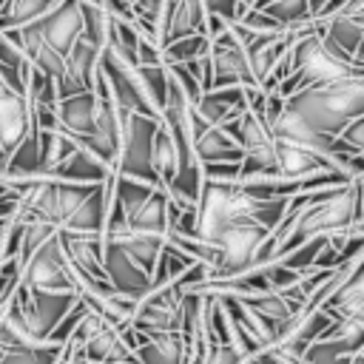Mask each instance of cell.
<instances>
[{
	"instance_id": "obj_7",
	"label": "cell",
	"mask_w": 364,
	"mask_h": 364,
	"mask_svg": "<svg viewBox=\"0 0 364 364\" xmlns=\"http://www.w3.org/2000/svg\"><path fill=\"white\" fill-rule=\"evenodd\" d=\"M100 68H102V74H105L108 94H111V100H114L119 108H125V111H131V114H142V117H156V119L162 117V114L151 105V100H148V94H145L142 82H139V74H136V65H134V63L117 57L111 48H102V54H100Z\"/></svg>"
},
{
	"instance_id": "obj_23",
	"label": "cell",
	"mask_w": 364,
	"mask_h": 364,
	"mask_svg": "<svg viewBox=\"0 0 364 364\" xmlns=\"http://www.w3.org/2000/svg\"><path fill=\"white\" fill-rule=\"evenodd\" d=\"M108 242V239H105ZM128 256H131V262L139 267V270H145L148 276L154 273V267H156V259H159V253H162V247H165V236H142V233H128V236H122V239H114Z\"/></svg>"
},
{
	"instance_id": "obj_18",
	"label": "cell",
	"mask_w": 364,
	"mask_h": 364,
	"mask_svg": "<svg viewBox=\"0 0 364 364\" xmlns=\"http://www.w3.org/2000/svg\"><path fill=\"white\" fill-rule=\"evenodd\" d=\"M193 154L199 159V165L208 162H242L245 151L239 148V142L222 128V125H208L202 134L193 136Z\"/></svg>"
},
{
	"instance_id": "obj_29",
	"label": "cell",
	"mask_w": 364,
	"mask_h": 364,
	"mask_svg": "<svg viewBox=\"0 0 364 364\" xmlns=\"http://www.w3.org/2000/svg\"><path fill=\"white\" fill-rule=\"evenodd\" d=\"M208 48H210V37L191 34V37H182V40H173V43L162 46V63L165 65H179V63H188V60H196V57L208 54Z\"/></svg>"
},
{
	"instance_id": "obj_30",
	"label": "cell",
	"mask_w": 364,
	"mask_h": 364,
	"mask_svg": "<svg viewBox=\"0 0 364 364\" xmlns=\"http://www.w3.org/2000/svg\"><path fill=\"white\" fill-rule=\"evenodd\" d=\"M80 14H82V37H88L94 46L105 48L108 31H111V17H108V11H102V9L94 6V3L80 0Z\"/></svg>"
},
{
	"instance_id": "obj_39",
	"label": "cell",
	"mask_w": 364,
	"mask_h": 364,
	"mask_svg": "<svg viewBox=\"0 0 364 364\" xmlns=\"http://www.w3.org/2000/svg\"><path fill=\"white\" fill-rule=\"evenodd\" d=\"M347 3H350V0H330V3L321 9V14H318V17H321V20H324V17H333V14H336V11H341Z\"/></svg>"
},
{
	"instance_id": "obj_5",
	"label": "cell",
	"mask_w": 364,
	"mask_h": 364,
	"mask_svg": "<svg viewBox=\"0 0 364 364\" xmlns=\"http://www.w3.org/2000/svg\"><path fill=\"white\" fill-rule=\"evenodd\" d=\"M270 230H264L256 222H233L222 228L210 242L222 250V264L213 279H233L239 273H247L256 267V253L264 245ZM210 279V282H213Z\"/></svg>"
},
{
	"instance_id": "obj_34",
	"label": "cell",
	"mask_w": 364,
	"mask_h": 364,
	"mask_svg": "<svg viewBox=\"0 0 364 364\" xmlns=\"http://www.w3.org/2000/svg\"><path fill=\"white\" fill-rule=\"evenodd\" d=\"M85 313H88V307H85V301L77 296L74 307H71V310L63 316V321H60V324L54 327V333L48 336V344H60V347H63V344H65V341L74 336V330H77V324L85 318Z\"/></svg>"
},
{
	"instance_id": "obj_43",
	"label": "cell",
	"mask_w": 364,
	"mask_h": 364,
	"mask_svg": "<svg viewBox=\"0 0 364 364\" xmlns=\"http://www.w3.org/2000/svg\"><path fill=\"white\" fill-rule=\"evenodd\" d=\"M57 364H71V350H68L65 344H63V358H60Z\"/></svg>"
},
{
	"instance_id": "obj_37",
	"label": "cell",
	"mask_w": 364,
	"mask_h": 364,
	"mask_svg": "<svg viewBox=\"0 0 364 364\" xmlns=\"http://www.w3.org/2000/svg\"><path fill=\"white\" fill-rule=\"evenodd\" d=\"M202 179L239 182V162H208V165H202Z\"/></svg>"
},
{
	"instance_id": "obj_11",
	"label": "cell",
	"mask_w": 364,
	"mask_h": 364,
	"mask_svg": "<svg viewBox=\"0 0 364 364\" xmlns=\"http://www.w3.org/2000/svg\"><path fill=\"white\" fill-rule=\"evenodd\" d=\"M28 28L54 51H60L63 57L71 51V46L77 43V37L82 34V14H80V0H60L48 14H43L40 20L28 23Z\"/></svg>"
},
{
	"instance_id": "obj_9",
	"label": "cell",
	"mask_w": 364,
	"mask_h": 364,
	"mask_svg": "<svg viewBox=\"0 0 364 364\" xmlns=\"http://www.w3.org/2000/svg\"><path fill=\"white\" fill-rule=\"evenodd\" d=\"M23 284L28 290H46V293H77V282L63 256L57 233L43 247H37L34 256L23 264Z\"/></svg>"
},
{
	"instance_id": "obj_35",
	"label": "cell",
	"mask_w": 364,
	"mask_h": 364,
	"mask_svg": "<svg viewBox=\"0 0 364 364\" xmlns=\"http://www.w3.org/2000/svg\"><path fill=\"white\" fill-rule=\"evenodd\" d=\"M242 358L245 353L233 341H228V344H208L199 364H242Z\"/></svg>"
},
{
	"instance_id": "obj_17",
	"label": "cell",
	"mask_w": 364,
	"mask_h": 364,
	"mask_svg": "<svg viewBox=\"0 0 364 364\" xmlns=\"http://www.w3.org/2000/svg\"><path fill=\"white\" fill-rule=\"evenodd\" d=\"M196 114L208 122V125H225L236 117H242L247 111V102H245V88H213V91H205L199 97V102L193 105Z\"/></svg>"
},
{
	"instance_id": "obj_14",
	"label": "cell",
	"mask_w": 364,
	"mask_h": 364,
	"mask_svg": "<svg viewBox=\"0 0 364 364\" xmlns=\"http://www.w3.org/2000/svg\"><path fill=\"white\" fill-rule=\"evenodd\" d=\"M114 199V173L63 222L60 230H74V233H88V236H102L105 230V219H108V208Z\"/></svg>"
},
{
	"instance_id": "obj_25",
	"label": "cell",
	"mask_w": 364,
	"mask_h": 364,
	"mask_svg": "<svg viewBox=\"0 0 364 364\" xmlns=\"http://www.w3.org/2000/svg\"><path fill=\"white\" fill-rule=\"evenodd\" d=\"M60 0H11L3 11H0V31L9 28H23L34 20H40L43 14H48Z\"/></svg>"
},
{
	"instance_id": "obj_20",
	"label": "cell",
	"mask_w": 364,
	"mask_h": 364,
	"mask_svg": "<svg viewBox=\"0 0 364 364\" xmlns=\"http://www.w3.org/2000/svg\"><path fill=\"white\" fill-rule=\"evenodd\" d=\"M128 230L142 236H165L168 233V191L156 188L131 216Z\"/></svg>"
},
{
	"instance_id": "obj_13",
	"label": "cell",
	"mask_w": 364,
	"mask_h": 364,
	"mask_svg": "<svg viewBox=\"0 0 364 364\" xmlns=\"http://www.w3.org/2000/svg\"><path fill=\"white\" fill-rule=\"evenodd\" d=\"M31 128H37V125L31 119L28 100L0 88V148H3L6 159L14 154V148L26 139V134Z\"/></svg>"
},
{
	"instance_id": "obj_15",
	"label": "cell",
	"mask_w": 364,
	"mask_h": 364,
	"mask_svg": "<svg viewBox=\"0 0 364 364\" xmlns=\"http://www.w3.org/2000/svg\"><path fill=\"white\" fill-rule=\"evenodd\" d=\"M94 117H97V94L94 91H80V94L63 97L57 102V122L77 142L94 134Z\"/></svg>"
},
{
	"instance_id": "obj_12",
	"label": "cell",
	"mask_w": 364,
	"mask_h": 364,
	"mask_svg": "<svg viewBox=\"0 0 364 364\" xmlns=\"http://www.w3.org/2000/svg\"><path fill=\"white\" fill-rule=\"evenodd\" d=\"M102 267H105V279H108L111 290L119 296L139 301L151 290V276L145 270H139L117 242L102 239Z\"/></svg>"
},
{
	"instance_id": "obj_38",
	"label": "cell",
	"mask_w": 364,
	"mask_h": 364,
	"mask_svg": "<svg viewBox=\"0 0 364 364\" xmlns=\"http://www.w3.org/2000/svg\"><path fill=\"white\" fill-rule=\"evenodd\" d=\"M136 65H165L162 63V48L156 43L139 40V46H136Z\"/></svg>"
},
{
	"instance_id": "obj_1",
	"label": "cell",
	"mask_w": 364,
	"mask_h": 364,
	"mask_svg": "<svg viewBox=\"0 0 364 364\" xmlns=\"http://www.w3.org/2000/svg\"><path fill=\"white\" fill-rule=\"evenodd\" d=\"M284 105L299 119H304L316 134L336 136L347 122L364 117V74L324 85H310L284 100Z\"/></svg>"
},
{
	"instance_id": "obj_6",
	"label": "cell",
	"mask_w": 364,
	"mask_h": 364,
	"mask_svg": "<svg viewBox=\"0 0 364 364\" xmlns=\"http://www.w3.org/2000/svg\"><path fill=\"white\" fill-rule=\"evenodd\" d=\"M156 128H159L156 117H142V114H131L128 117L114 173L131 176V179H139V182H148V185L159 188V182L154 176V165H151V148H154Z\"/></svg>"
},
{
	"instance_id": "obj_21",
	"label": "cell",
	"mask_w": 364,
	"mask_h": 364,
	"mask_svg": "<svg viewBox=\"0 0 364 364\" xmlns=\"http://www.w3.org/2000/svg\"><path fill=\"white\" fill-rule=\"evenodd\" d=\"M134 355L136 364H185L188 350L182 333H162V336H142Z\"/></svg>"
},
{
	"instance_id": "obj_28",
	"label": "cell",
	"mask_w": 364,
	"mask_h": 364,
	"mask_svg": "<svg viewBox=\"0 0 364 364\" xmlns=\"http://www.w3.org/2000/svg\"><path fill=\"white\" fill-rule=\"evenodd\" d=\"M242 301H245L256 316H262L270 327L301 310V307H296V304H293L284 293H279V290H270V293H262V296H250V299H242Z\"/></svg>"
},
{
	"instance_id": "obj_4",
	"label": "cell",
	"mask_w": 364,
	"mask_h": 364,
	"mask_svg": "<svg viewBox=\"0 0 364 364\" xmlns=\"http://www.w3.org/2000/svg\"><path fill=\"white\" fill-rule=\"evenodd\" d=\"M185 287L176 282L162 284V287H151L139 301L136 310L128 321L131 330L142 333V336H162V333H179L182 327V299H185Z\"/></svg>"
},
{
	"instance_id": "obj_19",
	"label": "cell",
	"mask_w": 364,
	"mask_h": 364,
	"mask_svg": "<svg viewBox=\"0 0 364 364\" xmlns=\"http://www.w3.org/2000/svg\"><path fill=\"white\" fill-rule=\"evenodd\" d=\"M114 171L100 162L88 148H77L63 165L54 168V173L48 179H63V182H80V185H102Z\"/></svg>"
},
{
	"instance_id": "obj_24",
	"label": "cell",
	"mask_w": 364,
	"mask_h": 364,
	"mask_svg": "<svg viewBox=\"0 0 364 364\" xmlns=\"http://www.w3.org/2000/svg\"><path fill=\"white\" fill-rule=\"evenodd\" d=\"M250 9L264 11L282 28H296V26H304V23L313 20V11H310L307 0H256Z\"/></svg>"
},
{
	"instance_id": "obj_41",
	"label": "cell",
	"mask_w": 364,
	"mask_h": 364,
	"mask_svg": "<svg viewBox=\"0 0 364 364\" xmlns=\"http://www.w3.org/2000/svg\"><path fill=\"white\" fill-rule=\"evenodd\" d=\"M344 17H350L355 26H361V28H364V3H361V6H358L353 14H344Z\"/></svg>"
},
{
	"instance_id": "obj_42",
	"label": "cell",
	"mask_w": 364,
	"mask_h": 364,
	"mask_svg": "<svg viewBox=\"0 0 364 364\" xmlns=\"http://www.w3.org/2000/svg\"><path fill=\"white\" fill-rule=\"evenodd\" d=\"M330 0H307V6H310V11H313V17H318L321 14V9L327 6Z\"/></svg>"
},
{
	"instance_id": "obj_22",
	"label": "cell",
	"mask_w": 364,
	"mask_h": 364,
	"mask_svg": "<svg viewBox=\"0 0 364 364\" xmlns=\"http://www.w3.org/2000/svg\"><path fill=\"white\" fill-rule=\"evenodd\" d=\"M151 165H154V176L159 182L162 191H168V185L173 182L176 171H179V156H176V145L168 134V128L159 119V128L154 134V148H151Z\"/></svg>"
},
{
	"instance_id": "obj_46",
	"label": "cell",
	"mask_w": 364,
	"mask_h": 364,
	"mask_svg": "<svg viewBox=\"0 0 364 364\" xmlns=\"http://www.w3.org/2000/svg\"><path fill=\"white\" fill-rule=\"evenodd\" d=\"M6 168V154H3V148H0V171Z\"/></svg>"
},
{
	"instance_id": "obj_3",
	"label": "cell",
	"mask_w": 364,
	"mask_h": 364,
	"mask_svg": "<svg viewBox=\"0 0 364 364\" xmlns=\"http://www.w3.org/2000/svg\"><path fill=\"white\" fill-rule=\"evenodd\" d=\"M199 225H196V236L210 242L222 228L233 225V222H253L259 202L250 199L239 182H213V179H202V191H199Z\"/></svg>"
},
{
	"instance_id": "obj_40",
	"label": "cell",
	"mask_w": 364,
	"mask_h": 364,
	"mask_svg": "<svg viewBox=\"0 0 364 364\" xmlns=\"http://www.w3.org/2000/svg\"><path fill=\"white\" fill-rule=\"evenodd\" d=\"M355 182H358V219H364V179H355Z\"/></svg>"
},
{
	"instance_id": "obj_36",
	"label": "cell",
	"mask_w": 364,
	"mask_h": 364,
	"mask_svg": "<svg viewBox=\"0 0 364 364\" xmlns=\"http://www.w3.org/2000/svg\"><path fill=\"white\" fill-rule=\"evenodd\" d=\"M336 139H338L347 151L364 154V117H355L353 122H347V125L336 134Z\"/></svg>"
},
{
	"instance_id": "obj_45",
	"label": "cell",
	"mask_w": 364,
	"mask_h": 364,
	"mask_svg": "<svg viewBox=\"0 0 364 364\" xmlns=\"http://www.w3.org/2000/svg\"><path fill=\"white\" fill-rule=\"evenodd\" d=\"M6 222H9V219H0V245H3V230H6Z\"/></svg>"
},
{
	"instance_id": "obj_49",
	"label": "cell",
	"mask_w": 364,
	"mask_h": 364,
	"mask_svg": "<svg viewBox=\"0 0 364 364\" xmlns=\"http://www.w3.org/2000/svg\"><path fill=\"white\" fill-rule=\"evenodd\" d=\"M71 364H82V361H74V358H71Z\"/></svg>"
},
{
	"instance_id": "obj_48",
	"label": "cell",
	"mask_w": 364,
	"mask_h": 364,
	"mask_svg": "<svg viewBox=\"0 0 364 364\" xmlns=\"http://www.w3.org/2000/svg\"><path fill=\"white\" fill-rule=\"evenodd\" d=\"M122 3H128V6H134V3H136V0H122Z\"/></svg>"
},
{
	"instance_id": "obj_33",
	"label": "cell",
	"mask_w": 364,
	"mask_h": 364,
	"mask_svg": "<svg viewBox=\"0 0 364 364\" xmlns=\"http://www.w3.org/2000/svg\"><path fill=\"white\" fill-rule=\"evenodd\" d=\"M54 233H57V228H54V225H48V222H28V225H23V239H20V264H26V262L34 256V250H37V247H43Z\"/></svg>"
},
{
	"instance_id": "obj_47",
	"label": "cell",
	"mask_w": 364,
	"mask_h": 364,
	"mask_svg": "<svg viewBox=\"0 0 364 364\" xmlns=\"http://www.w3.org/2000/svg\"><path fill=\"white\" fill-rule=\"evenodd\" d=\"M242 3H245V6H247V9H250V6H253V3H256V0H242Z\"/></svg>"
},
{
	"instance_id": "obj_27",
	"label": "cell",
	"mask_w": 364,
	"mask_h": 364,
	"mask_svg": "<svg viewBox=\"0 0 364 364\" xmlns=\"http://www.w3.org/2000/svg\"><path fill=\"white\" fill-rule=\"evenodd\" d=\"M196 262L188 256V253H182L179 247H173V245H168L165 242V247H162V253H159V259H156V267H154V273H151V287H162V284H171V282H176L185 270H191Z\"/></svg>"
},
{
	"instance_id": "obj_32",
	"label": "cell",
	"mask_w": 364,
	"mask_h": 364,
	"mask_svg": "<svg viewBox=\"0 0 364 364\" xmlns=\"http://www.w3.org/2000/svg\"><path fill=\"white\" fill-rule=\"evenodd\" d=\"M63 358V347L60 344H37V347H23V350H11L0 358V364H57Z\"/></svg>"
},
{
	"instance_id": "obj_44",
	"label": "cell",
	"mask_w": 364,
	"mask_h": 364,
	"mask_svg": "<svg viewBox=\"0 0 364 364\" xmlns=\"http://www.w3.org/2000/svg\"><path fill=\"white\" fill-rule=\"evenodd\" d=\"M242 364H259V361H256V355H245Z\"/></svg>"
},
{
	"instance_id": "obj_2",
	"label": "cell",
	"mask_w": 364,
	"mask_h": 364,
	"mask_svg": "<svg viewBox=\"0 0 364 364\" xmlns=\"http://www.w3.org/2000/svg\"><path fill=\"white\" fill-rule=\"evenodd\" d=\"M355 219H358V182L353 179L347 185L333 188L327 196H321L318 202L307 205L299 213V219L293 222V228H290L287 239L282 242L276 259L296 250L299 245H304L313 236H330V233L347 230Z\"/></svg>"
},
{
	"instance_id": "obj_8",
	"label": "cell",
	"mask_w": 364,
	"mask_h": 364,
	"mask_svg": "<svg viewBox=\"0 0 364 364\" xmlns=\"http://www.w3.org/2000/svg\"><path fill=\"white\" fill-rule=\"evenodd\" d=\"M23 321L28 327V336L37 344H46L54 327L63 321V316L74 307L77 293H46V290H28L23 282L17 287Z\"/></svg>"
},
{
	"instance_id": "obj_50",
	"label": "cell",
	"mask_w": 364,
	"mask_h": 364,
	"mask_svg": "<svg viewBox=\"0 0 364 364\" xmlns=\"http://www.w3.org/2000/svg\"><path fill=\"white\" fill-rule=\"evenodd\" d=\"M0 88H3V85H0Z\"/></svg>"
},
{
	"instance_id": "obj_16",
	"label": "cell",
	"mask_w": 364,
	"mask_h": 364,
	"mask_svg": "<svg viewBox=\"0 0 364 364\" xmlns=\"http://www.w3.org/2000/svg\"><path fill=\"white\" fill-rule=\"evenodd\" d=\"M276 165H279V179H307L324 171H338L327 156L279 139H276Z\"/></svg>"
},
{
	"instance_id": "obj_10",
	"label": "cell",
	"mask_w": 364,
	"mask_h": 364,
	"mask_svg": "<svg viewBox=\"0 0 364 364\" xmlns=\"http://www.w3.org/2000/svg\"><path fill=\"white\" fill-rule=\"evenodd\" d=\"M208 57H210V91L213 88H236V85L239 88L259 85L250 71L247 54H245L242 43L230 34V28L210 40Z\"/></svg>"
},
{
	"instance_id": "obj_26",
	"label": "cell",
	"mask_w": 364,
	"mask_h": 364,
	"mask_svg": "<svg viewBox=\"0 0 364 364\" xmlns=\"http://www.w3.org/2000/svg\"><path fill=\"white\" fill-rule=\"evenodd\" d=\"M37 171H40V139H37V128H31L26 139L14 148V154L6 159L3 173L6 176H37Z\"/></svg>"
},
{
	"instance_id": "obj_31",
	"label": "cell",
	"mask_w": 364,
	"mask_h": 364,
	"mask_svg": "<svg viewBox=\"0 0 364 364\" xmlns=\"http://www.w3.org/2000/svg\"><path fill=\"white\" fill-rule=\"evenodd\" d=\"M136 74H139V82H142L151 105L162 114L165 100H168V68L165 65H136Z\"/></svg>"
}]
</instances>
